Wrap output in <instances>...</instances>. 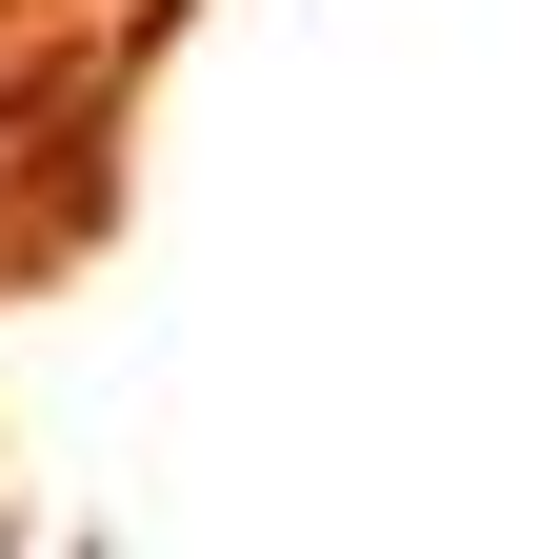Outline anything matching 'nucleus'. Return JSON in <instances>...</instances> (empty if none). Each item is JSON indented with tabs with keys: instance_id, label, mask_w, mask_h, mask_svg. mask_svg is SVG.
Masks as SVG:
<instances>
[{
	"instance_id": "nucleus-1",
	"label": "nucleus",
	"mask_w": 559,
	"mask_h": 559,
	"mask_svg": "<svg viewBox=\"0 0 559 559\" xmlns=\"http://www.w3.org/2000/svg\"><path fill=\"white\" fill-rule=\"evenodd\" d=\"M0 21H40V0H0Z\"/></svg>"
}]
</instances>
